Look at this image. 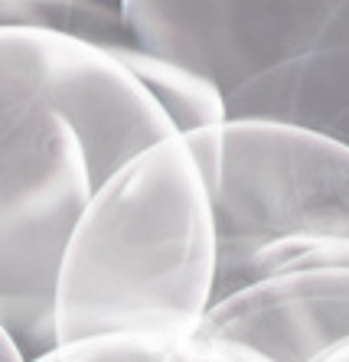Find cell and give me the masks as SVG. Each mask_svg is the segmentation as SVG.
<instances>
[{"label": "cell", "mask_w": 349, "mask_h": 362, "mask_svg": "<svg viewBox=\"0 0 349 362\" xmlns=\"http://www.w3.org/2000/svg\"><path fill=\"white\" fill-rule=\"evenodd\" d=\"M173 134L111 46L0 23V327L23 359L56 349L66 242L105 180Z\"/></svg>", "instance_id": "obj_1"}, {"label": "cell", "mask_w": 349, "mask_h": 362, "mask_svg": "<svg viewBox=\"0 0 349 362\" xmlns=\"http://www.w3.org/2000/svg\"><path fill=\"white\" fill-rule=\"evenodd\" d=\"M215 297L209 186L179 134L105 180L66 242L52 294L56 349L108 333H189Z\"/></svg>", "instance_id": "obj_2"}, {"label": "cell", "mask_w": 349, "mask_h": 362, "mask_svg": "<svg viewBox=\"0 0 349 362\" xmlns=\"http://www.w3.org/2000/svg\"><path fill=\"white\" fill-rule=\"evenodd\" d=\"M141 49L219 88L225 121H274L349 147V0H121Z\"/></svg>", "instance_id": "obj_3"}, {"label": "cell", "mask_w": 349, "mask_h": 362, "mask_svg": "<svg viewBox=\"0 0 349 362\" xmlns=\"http://www.w3.org/2000/svg\"><path fill=\"white\" fill-rule=\"evenodd\" d=\"M206 186L215 297L239 291L248 262L268 245L349 238V147L333 137L274 121H222Z\"/></svg>", "instance_id": "obj_4"}, {"label": "cell", "mask_w": 349, "mask_h": 362, "mask_svg": "<svg viewBox=\"0 0 349 362\" xmlns=\"http://www.w3.org/2000/svg\"><path fill=\"white\" fill-rule=\"evenodd\" d=\"M189 333L235 343L268 362H310L349 337V264L264 274L215 297Z\"/></svg>", "instance_id": "obj_5"}, {"label": "cell", "mask_w": 349, "mask_h": 362, "mask_svg": "<svg viewBox=\"0 0 349 362\" xmlns=\"http://www.w3.org/2000/svg\"><path fill=\"white\" fill-rule=\"evenodd\" d=\"M111 49L118 52L121 62L150 92L163 118L170 121L173 134H189V131H203V127H215L225 121V101L219 88L199 72L173 59H163V56H153L134 42H121Z\"/></svg>", "instance_id": "obj_6"}, {"label": "cell", "mask_w": 349, "mask_h": 362, "mask_svg": "<svg viewBox=\"0 0 349 362\" xmlns=\"http://www.w3.org/2000/svg\"><path fill=\"white\" fill-rule=\"evenodd\" d=\"M62 362H268L235 343L196 333H108L59 346Z\"/></svg>", "instance_id": "obj_7"}, {"label": "cell", "mask_w": 349, "mask_h": 362, "mask_svg": "<svg viewBox=\"0 0 349 362\" xmlns=\"http://www.w3.org/2000/svg\"><path fill=\"white\" fill-rule=\"evenodd\" d=\"M310 362H349V337H343V339H336V343H330L326 349H320Z\"/></svg>", "instance_id": "obj_8"}, {"label": "cell", "mask_w": 349, "mask_h": 362, "mask_svg": "<svg viewBox=\"0 0 349 362\" xmlns=\"http://www.w3.org/2000/svg\"><path fill=\"white\" fill-rule=\"evenodd\" d=\"M0 362H26L23 353H20V346L13 343V337L4 327H0Z\"/></svg>", "instance_id": "obj_9"}, {"label": "cell", "mask_w": 349, "mask_h": 362, "mask_svg": "<svg viewBox=\"0 0 349 362\" xmlns=\"http://www.w3.org/2000/svg\"><path fill=\"white\" fill-rule=\"evenodd\" d=\"M30 362H62V359H59V349H52V353L40 356V359H30Z\"/></svg>", "instance_id": "obj_10"}]
</instances>
